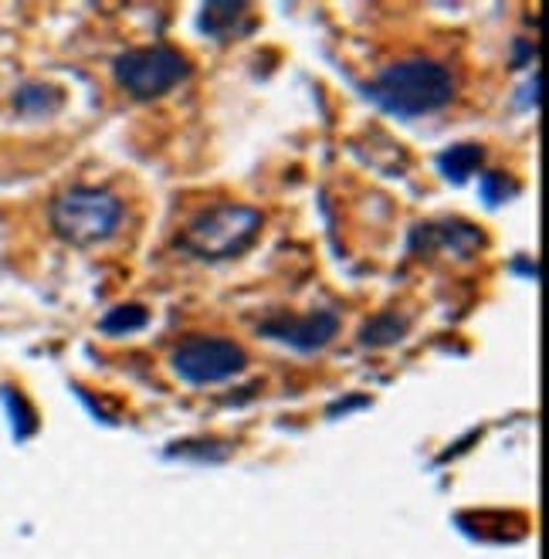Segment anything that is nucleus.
Wrapping results in <instances>:
<instances>
[{
    "instance_id": "f257e3e1",
    "label": "nucleus",
    "mask_w": 549,
    "mask_h": 559,
    "mask_svg": "<svg viewBox=\"0 0 549 559\" xmlns=\"http://www.w3.org/2000/svg\"><path fill=\"white\" fill-rule=\"evenodd\" d=\"M373 103L397 119H421L441 112L455 98V75L434 58H404L367 85Z\"/></svg>"
},
{
    "instance_id": "f03ea898",
    "label": "nucleus",
    "mask_w": 549,
    "mask_h": 559,
    "mask_svg": "<svg viewBox=\"0 0 549 559\" xmlns=\"http://www.w3.org/2000/svg\"><path fill=\"white\" fill-rule=\"evenodd\" d=\"M126 221V204L106 187H72L61 190L51 207V231L72 248H95L109 241Z\"/></svg>"
},
{
    "instance_id": "7ed1b4c3",
    "label": "nucleus",
    "mask_w": 549,
    "mask_h": 559,
    "mask_svg": "<svg viewBox=\"0 0 549 559\" xmlns=\"http://www.w3.org/2000/svg\"><path fill=\"white\" fill-rule=\"evenodd\" d=\"M262 211L244 204H217L183 224V231L177 235V248L198 261H224L248 251L254 235L262 231Z\"/></svg>"
},
{
    "instance_id": "20e7f679",
    "label": "nucleus",
    "mask_w": 549,
    "mask_h": 559,
    "mask_svg": "<svg viewBox=\"0 0 549 559\" xmlns=\"http://www.w3.org/2000/svg\"><path fill=\"white\" fill-rule=\"evenodd\" d=\"M112 79L136 103H153V98H164L190 79V61L167 45L133 48L112 61Z\"/></svg>"
},
{
    "instance_id": "39448f33",
    "label": "nucleus",
    "mask_w": 549,
    "mask_h": 559,
    "mask_svg": "<svg viewBox=\"0 0 549 559\" xmlns=\"http://www.w3.org/2000/svg\"><path fill=\"white\" fill-rule=\"evenodd\" d=\"M170 367L190 386H211L244 373L248 353L224 336H187L174 346Z\"/></svg>"
},
{
    "instance_id": "423d86ee",
    "label": "nucleus",
    "mask_w": 549,
    "mask_h": 559,
    "mask_svg": "<svg viewBox=\"0 0 549 559\" xmlns=\"http://www.w3.org/2000/svg\"><path fill=\"white\" fill-rule=\"evenodd\" d=\"M258 333L265 340H275L296 353H315L330 346L339 333V316L336 312H309V316H282L258 325Z\"/></svg>"
},
{
    "instance_id": "0eeeda50",
    "label": "nucleus",
    "mask_w": 549,
    "mask_h": 559,
    "mask_svg": "<svg viewBox=\"0 0 549 559\" xmlns=\"http://www.w3.org/2000/svg\"><path fill=\"white\" fill-rule=\"evenodd\" d=\"M486 235L478 231L475 224L458 221V217H441V221H428L414 231V248L417 251H447L455 258H468L481 248Z\"/></svg>"
},
{
    "instance_id": "6e6552de",
    "label": "nucleus",
    "mask_w": 549,
    "mask_h": 559,
    "mask_svg": "<svg viewBox=\"0 0 549 559\" xmlns=\"http://www.w3.org/2000/svg\"><path fill=\"white\" fill-rule=\"evenodd\" d=\"M248 17V4H207L201 8V31L211 38H235L238 24Z\"/></svg>"
},
{
    "instance_id": "1a4fd4ad",
    "label": "nucleus",
    "mask_w": 549,
    "mask_h": 559,
    "mask_svg": "<svg viewBox=\"0 0 549 559\" xmlns=\"http://www.w3.org/2000/svg\"><path fill=\"white\" fill-rule=\"evenodd\" d=\"M438 167H441V174H444L451 183H465V180H468L472 174H478V167H481V150L472 146V143L451 146V150L441 153Z\"/></svg>"
},
{
    "instance_id": "9d476101",
    "label": "nucleus",
    "mask_w": 549,
    "mask_h": 559,
    "mask_svg": "<svg viewBox=\"0 0 549 559\" xmlns=\"http://www.w3.org/2000/svg\"><path fill=\"white\" fill-rule=\"evenodd\" d=\"M146 322H150V309L146 306H119V309L103 316L99 329H103L106 336H129V333H140Z\"/></svg>"
},
{
    "instance_id": "9b49d317",
    "label": "nucleus",
    "mask_w": 549,
    "mask_h": 559,
    "mask_svg": "<svg viewBox=\"0 0 549 559\" xmlns=\"http://www.w3.org/2000/svg\"><path fill=\"white\" fill-rule=\"evenodd\" d=\"M404 333H407V322H404L401 316H380V319H373V322L363 325L360 343H363V346H391V343H397Z\"/></svg>"
},
{
    "instance_id": "f8f14e48",
    "label": "nucleus",
    "mask_w": 549,
    "mask_h": 559,
    "mask_svg": "<svg viewBox=\"0 0 549 559\" xmlns=\"http://www.w3.org/2000/svg\"><path fill=\"white\" fill-rule=\"evenodd\" d=\"M14 103H17L24 112H48V109H55V106L61 103V92L51 88V85H27V88L17 92Z\"/></svg>"
},
{
    "instance_id": "ddd939ff",
    "label": "nucleus",
    "mask_w": 549,
    "mask_h": 559,
    "mask_svg": "<svg viewBox=\"0 0 549 559\" xmlns=\"http://www.w3.org/2000/svg\"><path fill=\"white\" fill-rule=\"evenodd\" d=\"M502 174H492V177H486V183H481V197H486L489 204H502L505 197H512L515 193V187H512V180L505 183V187H512V190H502Z\"/></svg>"
}]
</instances>
